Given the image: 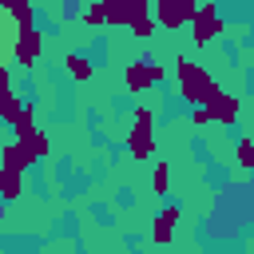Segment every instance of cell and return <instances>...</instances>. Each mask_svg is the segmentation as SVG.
<instances>
[{
    "instance_id": "obj_1",
    "label": "cell",
    "mask_w": 254,
    "mask_h": 254,
    "mask_svg": "<svg viewBox=\"0 0 254 254\" xmlns=\"http://www.w3.org/2000/svg\"><path fill=\"white\" fill-rule=\"evenodd\" d=\"M175 79H179V95H183L190 107H194V103H202V99H206V91L218 83V79H214L202 64H194L190 56H179V60H175Z\"/></svg>"
},
{
    "instance_id": "obj_2",
    "label": "cell",
    "mask_w": 254,
    "mask_h": 254,
    "mask_svg": "<svg viewBox=\"0 0 254 254\" xmlns=\"http://www.w3.org/2000/svg\"><path fill=\"white\" fill-rule=\"evenodd\" d=\"M12 56H16V64H24V67H32V64L44 56V32L36 28V16H28V20H16Z\"/></svg>"
},
{
    "instance_id": "obj_3",
    "label": "cell",
    "mask_w": 254,
    "mask_h": 254,
    "mask_svg": "<svg viewBox=\"0 0 254 254\" xmlns=\"http://www.w3.org/2000/svg\"><path fill=\"white\" fill-rule=\"evenodd\" d=\"M151 123H155V111L151 107H135V127L127 131L131 159H151L155 155V131H151Z\"/></svg>"
},
{
    "instance_id": "obj_4",
    "label": "cell",
    "mask_w": 254,
    "mask_h": 254,
    "mask_svg": "<svg viewBox=\"0 0 254 254\" xmlns=\"http://www.w3.org/2000/svg\"><path fill=\"white\" fill-rule=\"evenodd\" d=\"M190 36H194V44L198 48H206L218 32H222V16H218V4L214 0H202V4H194V12H190Z\"/></svg>"
},
{
    "instance_id": "obj_5",
    "label": "cell",
    "mask_w": 254,
    "mask_h": 254,
    "mask_svg": "<svg viewBox=\"0 0 254 254\" xmlns=\"http://www.w3.org/2000/svg\"><path fill=\"white\" fill-rule=\"evenodd\" d=\"M202 107H206L210 123H222V127H234V123H238V115H242V99H238V95H230V91H222L218 83L206 91Z\"/></svg>"
},
{
    "instance_id": "obj_6",
    "label": "cell",
    "mask_w": 254,
    "mask_h": 254,
    "mask_svg": "<svg viewBox=\"0 0 254 254\" xmlns=\"http://www.w3.org/2000/svg\"><path fill=\"white\" fill-rule=\"evenodd\" d=\"M194 4H198V0H151V16H155L159 28L175 32V28H183V24L190 20Z\"/></svg>"
},
{
    "instance_id": "obj_7",
    "label": "cell",
    "mask_w": 254,
    "mask_h": 254,
    "mask_svg": "<svg viewBox=\"0 0 254 254\" xmlns=\"http://www.w3.org/2000/svg\"><path fill=\"white\" fill-rule=\"evenodd\" d=\"M99 4L107 12V24H115V28H127L131 20L151 12V0H99Z\"/></svg>"
},
{
    "instance_id": "obj_8",
    "label": "cell",
    "mask_w": 254,
    "mask_h": 254,
    "mask_svg": "<svg viewBox=\"0 0 254 254\" xmlns=\"http://www.w3.org/2000/svg\"><path fill=\"white\" fill-rule=\"evenodd\" d=\"M179 218H183V206H163V210L155 214L151 238H155V242H171V238H175V226H179Z\"/></svg>"
},
{
    "instance_id": "obj_9",
    "label": "cell",
    "mask_w": 254,
    "mask_h": 254,
    "mask_svg": "<svg viewBox=\"0 0 254 254\" xmlns=\"http://www.w3.org/2000/svg\"><path fill=\"white\" fill-rule=\"evenodd\" d=\"M32 163H36V159H32V151H28L24 143H4V147H0V167H8V171H20V175H24Z\"/></svg>"
},
{
    "instance_id": "obj_10",
    "label": "cell",
    "mask_w": 254,
    "mask_h": 254,
    "mask_svg": "<svg viewBox=\"0 0 254 254\" xmlns=\"http://www.w3.org/2000/svg\"><path fill=\"white\" fill-rule=\"evenodd\" d=\"M64 71H67L75 83H87V79L95 75V64H91L83 52H71V56H64Z\"/></svg>"
},
{
    "instance_id": "obj_11",
    "label": "cell",
    "mask_w": 254,
    "mask_h": 254,
    "mask_svg": "<svg viewBox=\"0 0 254 254\" xmlns=\"http://www.w3.org/2000/svg\"><path fill=\"white\" fill-rule=\"evenodd\" d=\"M151 87H155L151 67H147V64H127V91H131V95H143V91H151Z\"/></svg>"
},
{
    "instance_id": "obj_12",
    "label": "cell",
    "mask_w": 254,
    "mask_h": 254,
    "mask_svg": "<svg viewBox=\"0 0 254 254\" xmlns=\"http://www.w3.org/2000/svg\"><path fill=\"white\" fill-rule=\"evenodd\" d=\"M20 190H24V175H20V171L0 167V202H16V198H20Z\"/></svg>"
},
{
    "instance_id": "obj_13",
    "label": "cell",
    "mask_w": 254,
    "mask_h": 254,
    "mask_svg": "<svg viewBox=\"0 0 254 254\" xmlns=\"http://www.w3.org/2000/svg\"><path fill=\"white\" fill-rule=\"evenodd\" d=\"M12 40H16V16L0 8V64L12 60Z\"/></svg>"
},
{
    "instance_id": "obj_14",
    "label": "cell",
    "mask_w": 254,
    "mask_h": 254,
    "mask_svg": "<svg viewBox=\"0 0 254 254\" xmlns=\"http://www.w3.org/2000/svg\"><path fill=\"white\" fill-rule=\"evenodd\" d=\"M20 111H24V99L12 87H0V123H16Z\"/></svg>"
},
{
    "instance_id": "obj_15",
    "label": "cell",
    "mask_w": 254,
    "mask_h": 254,
    "mask_svg": "<svg viewBox=\"0 0 254 254\" xmlns=\"http://www.w3.org/2000/svg\"><path fill=\"white\" fill-rule=\"evenodd\" d=\"M151 190H155L159 198L171 190V163H167V159H159V163L151 167Z\"/></svg>"
},
{
    "instance_id": "obj_16",
    "label": "cell",
    "mask_w": 254,
    "mask_h": 254,
    "mask_svg": "<svg viewBox=\"0 0 254 254\" xmlns=\"http://www.w3.org/2000/svg\"><path fill=\"white\" fill-rule=\"evenodd\" d=\"M127 28H131V36H135V40H151V36H155V28H159V24H155V16H151V12H147V16H139V20H131V24H127Z\"/></svg>"
},
{
    "instance_id": "obj_17",
    "label": "cell",
    "mask_w": 254,
    "mask_h": 254,
    "mask_svg": "<svg viewBox=\"0 0 254 254\" xmlns=\"http://www.w3.org/2000/svg\"><path fill=\"white\" fill-rule=\"evenodd\" d=\"M83 24H91V28H103V24H107V12H103L99 0H91V4L83 8Z\"/></svg>"
},
{
    "instance_id": "obj_18",
    "label": "cell",
    "mask_w": 254,
    "mask_h": 254,
    "mask_svg": "<svg viewBox=\"0 0 254 254\" xmlns=\"http://www.w3.org/2000/svg\"><path fill=\"white\" fill-rule=\"evenodd\" d=\"M234 155H238V167H242V171H250V167H254V143H250V135H242V139H238V151H234Z\"/></svg>"
},
{
    "instance_id": "obj_19",
    "label": "cell",
    "mask_w": 254,
    "mask_h": 254,
    "mask_svg": "<svg viewBox=\"0 0 254 254\" xmlns=\"http://www.w3.org/2000/svg\"><path fill=\"white\" fill-rule=\"evenodd\" d=\"M0 8L12 12L16 20H28V16H32V0H0Z\"/></svg>"
},
{
    "instance_id": "obj_20",
    "label": "cell",
    "mask_w": 254,
    "mask_h": 254,
    "mask_svg": "<svg viewBox=\"0 0 254 254\" xmlns=\"http://www.w3.org/2000/svg\"><path fill=\"white\" fill-rule=\"evenodd\" d=\"M190 123H194V127H206V123H210V115H206V107H202V103H194V111H190Z\"/></svg>"
},
{
    "instance_id": "obj_21",
    "label": "cell",
    "mask_w": 254,
    "mask_h": 254,
    "mask_svg": "<svg viewBox=\"0 0 254 254\" xmlns=\"http://www.w3.org/2000/svg\"><path fill=\"white\" fill-rule=\"evenodd\" d=\"M147 67H151V79H155V83L167 79V67H163V64H147Z\"/></svg>"
}]
</instances>
